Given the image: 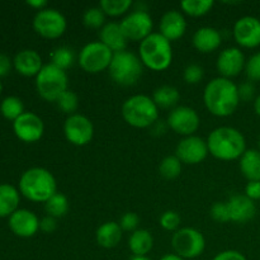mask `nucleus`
<instances>
[{
	"instance_id": "obj_34",
	"label": "nucleus",
	"mask_w": 260,
	"mask_h": 260,
	"mask_svg": "<svg viewBox=\"0 0 260 260\" xmlns=\"http://www.w3.org/2000/svg\"><path fill=\"white\" fill-rule=\"evenodd\" d=\"M134 5L132 0H101L98 7L109 17H119L126 14Z\"/></svg>"
},
{
	"instance_id": "obj_17",
	"label": "nucleus",
	"mask_w": 260,
	"mask_h": 260,
	"mask_svg": "<svg viewBox=\"0 0 260 260\" xmlns=\"http://www.w3.org/2000/svg\"><path fill=\"white\" fill-rule=\"evenodd\" d=\"M246 58L239 47H228L218 53L216 69L221 78L233 80L245 70Z\"/></svg>"
},
{
	"instance_id": "obj_16",
	"label": "nucleus",
	"mask_w": 260,
	"mask_h": 260,
	"mask_svg": "<svg viewBox=\"0 0 260 260\" xmlns=\"http://www.w3.org/2000/svg\"><path fill=\"white\" fill-rule=\"evenodd\" d=\"M233 36L240 47H258L260 46V19L253 15L239 18L234 24Z\"/></svg>"
},
{
	"instance_id": "obj_15",
	"label": "nucleus",
	"mask_w": 260,
	"mask_h": 260,
	"mask_svg": "<svg viewBox=\"0 0 260 260\" xmlns=\"http://www.w3.org/2000/svg\"><path fill=\"white\" fill-rule=\"evenodd\" d=\"M14 135L25 144H35L42 139L45 134V123L42 118L33 112H24L13 122Z\"/></svg>"
},
{
	"instance_id": "obj_39",
	"label": "nucleus",
	"mask_w": 260,
	"mask_h": 260,
	"mask_svg": "<svg viewBox=\"0 0 260 260\" xmlns=\"http://www.w3.org/2000/svg\"><path fill=\"white\" fill-rule=\"evenodd\" d=\"M245 74L248 76L249 81H260V52L254 53L246 60Z\"/></svg>"
},
{
	"instance_id": "obj_52",
	"label": "nucleus",
	"mask_w": 260,
	"mask_h": 260,
	"mask_svg": "<svg viewBox=\"0 0 260 260\" xmlns=\"http://www.w3.org/2000/svg\"><path fill=\"white\" fill-rule=\"evenodd\" d=\"M259 151H260V137H259Z\"/></svg>"
},
{
	"instance_id": "obj_25",
	"label": "nucleus",
	"mask_w": 260,
	"mask_h": 260,
	"mask_svg": "<svg viewBox=\"0 0 260 260\" xmlns=\"http://www.w3.org/2000/svg\"><path fill=\"white\" fill-rule=\"evenodd\" d=\"M20 193L14 185L0 184V218H9L19 207Z\"/></svg>"
},
{
	"instance_id": "obj_32",
	"label": "nucleus",
	"mask_w": 260,
	"mask_h": 260,
	"mask_svg": "<svg viewBox=\"0 0 260 260\" xmlns=\"http://www.w3.org/2000/svg\"><path fill=\"white\" fill-rule=\"evenodd\" d=\"M183 164L175 155L165 156L159 164V173L164 179L173 180L182 174Z\"/></svg>"
},
{
	"instance_id": "obj_1",
	"label": "nucleus",
	"mask_w": 260,
	"mask_h": 260,
	"mask_svg": "<svg viewBox=\"0 0 260 260\" xmlns=\"http://www.w3.org/2000/svg\"><path fill=\"white\" fill-rule=\"evenodd\" d=\"M203 102L211 114L216 117H230L240 104L239 88L233 80L226 78L212 79L203 90Z\"/></svg>"
},
{
	"instance_id": "obj_33",
	"label": "nucleus",
	"mask_w": 260,
	"mask_h": 260,
	"mask_svg": "<svg viewBox=\"0 0 260 260\" xmlns=\"http://www.w3.org/2000/svg\"><path fill=\"white\" fill-rule=\"evenodd\" d=\"M74 62H75V53L68 46L57 47L51 53V63L55 65L56 68L61 69V70L66 71L74 65Z\"/></svg>"
},
{
	"instance_id": "obj_49",
	"label": "nucleus",
	"mask_w": 260,
	"mask_h": 260,
	"mask_svg": "<svg viewBox=\"0 0 260 260\" xmlns=\"http://www.w3.org/2000/svg\"><path fill=\"white\" fill-rule=\"evenodd\" d=\"M254 111H255L256 116L260 117V94L256 95L255 101H254Z\"/></svg>"
},
{
	"instance_id": "obj_29",
	"label": "nucleus",
	"mask_w": 260,
	"mask_h": 260,
	"mask_svg": "<svg viewBox=\"0 0 260 260\" xmlns=\"http://www.w3.org/2000/svg\"><path fill=\"white\" fill-rule=\"evenodd\" d=\"M70 208V203H69L68 197L63 193L57 192L45 203V211L47 216H51L53 218H61L66 216Z\"/></svg>"
},
{
	"instance_id": "obj_10",
	"label": "nucleus",
	"mask_w": 260,
	"mask_h": 260,
	"mask_svg": "<svg viewBox=\"0 0 260 260\" xmlns=\"http://www.w3.org/2000/svg\"><path fill=\"white\" fill-rule=\"evenodd\" d=\"M33 29L46 40H57L68 28V20L60 10L55 8H46L36 13L33 18Z\"/></svg>"
},
{
	"instance_id": "obj_47",
	"label": "nucleus",
	"mask_w": 260,
	"mask_h": 260,
	"mask_svg": "<svg viewBox=\"0 0 260 260\" xmlns=\"http://www.w3.org/2000/svg\"><path fill=\"white\" fill-rule=\"evenodd\" d=\"M27 5L33 8V9H36L37 12H40V10H43L47 8V2L46 0H28Z\"/></svg>"
},
{
	"instance_id": "obj_7",
	"label": "nucleus",
	"mask_w": 260,
	"mask_h": 260,
	"mask_svg": "<svg viewBox=\"0 0 260 260\" xmlns=\"http://www.w3.org/2000/svg\"><path fill=\"white\" fill-rule=\"evenodd\" d=\"M36 89L43 101L56 103L57 99L69 90L68 74L51 62L46 63L36 76Z\"/></svg>"
},
{
	"instance_id": "obj_50",
	"label": "nucleus",
	"mask_w": 260,
	"mask_h": 260,
	"mask_svg": "<svg viewBox=\"0 0 260 260\" xmlns=\"http://www.w3.org/2000/svg\"><path fill=\"white\" fill-rule=\"evenodd\" d=\"M131 260H152L149 256H132Z\"/></svg>"
},
{
	"instance_id": "obj_38",
	"label": "nucleus",
	"mask_w": 260,
	"mask_h": 260,
	"mask_svg": "<svg viewBox=\"0 0 260 260\" xmlns=\"http://www.w3.org/2000/svg\"><path fill=\"white\" fill-rule=\"evenodd\" d=\"M205 76V70L201 65L198 63H189L187 68L183 71V79L187 84L189 85H196V84H200L201 80Z\"/></svg>"
},
{
	"instance_id": "obj_45",
	"label": "nucleus",
	"mask_w": 260,
	"mask_h": 260,
	"mask_svg": "<svg viewBox=\"0 0 260 260\" xmlns=\"http://www.w3.org/2000/svg\"><path fill=\"white\" fill-rule=\"evenodd\" d=\"M244 194L251 201L260 200V182H248Z\"/></svg>"
},
{
	"instance_id": "obj_41",
	"label": "nucleus",
	"mask_w": 260,
	"mask_h": 260,
	"mask_svg": "<svg viewBox=\"0 0 260 260\" xmlns=\"http://www.w3.org/2000/svg\"><path fill=\"white\" fill-rule=\"evenodd\" d=\"M119 226L123 231H128V233H134L137 230L140 223V217L137 213L135 212H126L118 221Z\"/></svg>"
},
{
	"instance_id": "obj_5",
	"label": "nucleus",
	"mask_w": 260,
	"mask_h": 260,
	"mask_svg": "<svg viewBox=\"0 0 260 260\" xmlns=\"http://www.w3.org/2000/svg\"><path fill=\"white\" fill-rule=\"evenodd\" d=\"M139 57L142 65L152 71H164L173 62L172 42L154 32L145 38L139 46Z\"/></svg>"
},
{
	"instance_id": "obj_18",
	"label": "nucleus",
	"mask_w": 260,
	"mask_h": 260,
	"mask_svg": "<svg viewBox=\"0 0 260 260\" xmlns=\"http://www.w3.org/2000/svg\"><path fill=\"white\" fill-rule=\"evenodd\" d=\"M8 226L15 236L28 239L35 236L40 231V218L32 211L18 208L8 218Z\"/></svg>"
},
{
	"instance_id": "obj_8",
	"label": "nucleus",
	"mask_w": 260,
	"mask_h": 260,
	"mask_svg": "<svg viewBox=\"0 0 260 260\" xmlns=\"http://www.w3.org/2000/svg\"><path fill=\"white\" fill-rule=\"evenodd\" d=\"M114 53L101 41L89 42L78 55V63L85 73L99 74L108 70Z\"/></svg>"
},
{
	"instance_id": "obj_31",
	"label": "nucleus",
	"mask_w": 260,
	"mask_h": 260,
	"mask_svg": "<svg viewBox=\"0 0 260 260\" xmlns=\"http://www.w3.org/2000/svg\"><path fill=\"white\" fill-rule=\"evenodd\" d=\"M215 3L212 0H184L180 3V8L184 14L190 17H203L212 10Z\"/></svg>"
},
{
	"instance_id": "obj_48",
	"label": "nucleus",
	"mask_w": 260,
	"mask_h": 260,
	"mask_svg": "<svg viewBox=\"0 0 260 260\" xmlns=\"http://www.w3.org/2000/svg\"><path fill=\"white\" fill-rule=\"evenodd\" d=\"M160 260H185L183 258H180L179 255H177V254H165L164 256H161V259Z\"/></svg>"
},
{
	"instance_id": "obj_51",
	"label": "nucleus",
	"mask_w": 260,
	"mask_h": 260,
	"mask_svg": "<svg viewBox=\"0 0 260 260\" xmlns=\"http://www.w3.org/2000/svg\"><path fill=\"white\" fill-rule=\"evenodd\" d=\"M2 91H3V83L0 81V94H2Z\"/></svg>"
},
{
	"instance_id": "obj_11",
	"label": "nucleus",
	"mask_w": 260,
	"mask_h": 260,
	"mask_svg": "<svg viewBox=\"0 0 260 260\" xmlns=\"http://www.w3.org/2000/svg\"><path fill=\"white\" fill-rule=\"evenodd\" d=\"M119 24L127 40L134 42H142L145 38L154 33V20L145 9H135L134 12L128 13Z\"/></svg>"
},
{
	"instance_id": "obj_14",
	"label": "nucleus",
	"mask_w": 260,
	"mask_h": 260,
	"mask_svg": "<svg viewBox=\"0 0 260 260\" xmlns=\"http://www.w3.org/2000/svg\"><path fill=\"white\" fill-rule=\"evenodd\" d=\"M207 141L200 136L183 137L177 145L175 156L182 161V164L197 165L201 164L208 156Z\"/></svg>"
},
{
	"instance_id": "obj_27",
	"label": "nucleus",
	"mask_w": 260,
	"mask_h": 260,
	"mask_svg": "<svg viewBox=\"0 0 260 260\" xmlns=\"http://www.w3.org/2000/svg\"><path fill=\"white\" fill-rule=\"evenodd\" d=\"M128 248L134 256H147L154 248V238L146 229H137L129 235Z\"/></svg>"
},
{
	"instance_id": "obj_42",
	"label": "nucleus",
	"mask_w": 260,
	"mask_h": 260,
	"mask_svg": "<svg viewBox=\"0 0 260 260\" xmlns=\"http://www.w3.org/2000/svg\"><path fill=\"white\" fill-rule=\"evenodd\" d=\"M239 88V96H240V102H251L255 101V86L251 81H245V83L238 85Z\"/></svg>"
},
{
	"instance_id": "obj_35",
	"label": "nucleus",
	"mask_w": 260,
	"mask_h": 260,
	"mask_svg": "<svg viewBox=\"0 0 260 260\" xmlns=\"http://www.w3.org/2000/svg\"><path fill=\"white\" fill-rule=\"evenodd\" d=\"M106 17L99 7H91L85 10L83 15V23L89 29H102L106 24Z\"/></svg>"
},
{
	"instance_id": "obj_3",
	"label": "nucleus",
	"mask_w": 260,
	"mask_h": 260,
	"mask_svg": "<svg viewBox=\"0 0 260 260\" xmlns=\"http://www.w3.org/2000/svg\"><path fill=\"white\" fill-rule=\"evenodd\" d=\"M18 190L30 202L46 203L57 193V182L50 170L45 168H30L19 178Z\"/></svg>"
},
{
	"instance_id": "obj_4",
	"label": "nucleus",
	"mask_w": 260,
	"mask_h": 260,
	"mask_svg": "<svg viewBox=\"0 0 260 260\" xmlns=\"http://www.w3.org/2000/svg\"><path fill=\"white\" fill-rule=\"evenodd\" d=\"M124 122L135 128H151L159 119V108L151 96L136 94L123 102L121 108Z\"/></svg>"
},
{
	"instance_id": "obj_21",
	"label": "nucleus",
	"mask_w": 260,
	"mask_h": 260,
	"mask_svg": "<svg viewBox=\"0 0 260 260\" xmlns=\"http://www.w3.org/2000/svg\"><path fill=\"white\" fill-rule=\"evenodd\" d=\"M13 66L19 75L25 76V78H32V76L36 78L45 65L37 51L27 48V50L19 51L14 56Z\"/></svg>"
},
{
	"instance_id": "obj_20",
	"label": "nucleus",
	"mask_w": 260,
	"mask_h": 260,
	"mask_svg": "<svg viewBox=\"0 0 260 260\" xmlns=\"http://www.w3.org/2000/svg\"><path fill=\"white\" fill-rule=\"evenodd\" d=\"M230 221L235 223H246L253 220L256 215V206L254 201L245 194L231 196L228 201Z\"/></svg>"
},
{
	"instance_id": "obj_37",
	"label": "nucleus",
	"mask_w": 260,
	"mask_h": 260,
	"mask_svg": "<svg viewBox=\"0 0 260 260\" xmlns=\"http://www.w3.org/2000/svg\"><path fill=\"white\" fill-rule=\"evenodd\" d=\"M180 222H182V218L180 215L175 211H165L164 213H161L159 218V223L165 231H173L175 233L177 230H179Z\"/></svg>"
},
{
	"instance_id": "obj_6",
	"label": "nucleus",
	"mask_w": 260,
	"mask_h": 260,
	"mask_svg": "<svg viewBox=\"0 0 260 260\" xmlns=\"http://www.w3.org/2000/svg\"><path fill=\"white\" fill-rule=\"evenodd\" d=\"M108 73L117 85L132 86L141 79L144 65L139 55L124 50L114 53Z\"/></svg>"
},
{
	"instance_id": "obj_46",
	"label": "nucleus",
	"mask_w": 260,
	"mask_h": 260,
	"mask_svg": "<svg viewBox=\"0 0 260 260\" xmlns=\"http://www.w3.org/2000/svg\"><path fill=\"white\" fill-rule=\"evenodd\" d=\"M13 61L8 57L4 53H0V78L5 76L9 74V71L12 70Z\"/></svg>"
},
{
	"instance_id": "obj_12",
	"label": "nucleus",
	"mask_w": 260,
	"mask_h": 260,
	"mask_svg": "<svg viewBox=\"0 0 260 260\" xmlns=\"http://www.w3.org/2000/svg\"><path fill=\"white\" fill-rule=\"evenodd\" d=\"M167 124L172 131L183 137L193 136L201 126L200 114L188 106H177L168 114Z\"/></svg>"
},
{
	"instance_id": "obj_40",
	"label": "nucleus",
	"mask_w": 260,
	"mask_h": 260,
	"mask_svg": "<svg viewBox=\"0 0 260 260\" xmlns=\"http://www.w3.org/2000/svg\"><path fill=\"white\" fill-rule=\"evenodd\" d=\"M210 215L216 222L226 223L230 222V213H229V207L226 202H216L213 203L210 210Z\"/></svg>"
},
{
	"instance_id": "obj_30",
	"label": "nucleus",
	"mask_w": 260,
	"mask_h": 260,
	"mask_svg": "<svg viewBox=\"0 0 260 260\" xmlns=\"http://www.w3.org/2000/svg\"><path fill=\"white\" fill-rule=\"evenodd\" d=\"M24 112V104H23L22 99L18 98V96H7L0 103V113H2L4 118L9 119V121L14 122Z\"/></svg>"
},
{
	"instance_id": "obj_13",
	"label": "nucleus",
	"mask_w": 260,
	"mask_h": 260,
	"mask_svg": "<svg viewBox=\"0 0 260 260\" xmlns=\"http://www.w3.org/2000/svg\"><path fill=\"white\" fill-rule=\"evenodd\" d=\"M63 135L68 142L74 146H85L94 137V124L84 114L69 116L63 123Z\"/></svg>"
},
{
	"instance_id": "obj_28",
	"label": "nucleus",
	"mask_w": 260,
	"mask_h": 260,
	"mask_svg": "<svg viewBox=\"0 0 260 260\" xmlns=\"http://www.w3.org/2000/svg\"><path fill=\"white\" fill-rule=\"evenodd\" d=\"M151 98L159 109H173L180 101V93L175 86L161 85L155 89Z\"/></svg>"
},
{
	"instance_id": "obj_36",
	"label": "nucleus",
	"mask_w": 260,
	"mask_h": 260,
	"mask_svg": "<svg viewBox=\"0 0 260 260\" xmlns=\"http://www.w3.org/2000/svg\"><path fill=\"white\" fill-rule=\"evenodd\" d=\"M56 104H57L58 109L61 112L69 114V116H73V114L76 113L79 108V96L75 91L69 89L57 99Z\"/></svg>"
},
{
	"instance_id": "obj_24",
	"label": "nucleus",
	"mask_w": 260,
	"mask_h": 260,
	"mask_svg": "<svg viewBox=\"0 0 260 260\" xmlns=\"http://www.w3.org/2000/svg\"><path fill=\"white\" fill-rule=\"evenodd\" d=\"M123 230L121 229L118 222L114 221H107L102 223L95 233V240L99 246L104 249H113L121 243Z\"/></svg>"
},
{
	"instance_id": "obj_9",
	"label": "nucleus",
	"mask_w": 260,
	"mask_h": 260,
	"mask_svg": "<svg viewBox=\"0 0 260 260\" xmlns=\"http://www.w3.org/2000/svg\"><path fill=\"white\" fill-rule=\"evenodd\" d=\"M173 250L183 259H194L203 254L206 239L200 230L194 228H182L173 234Z\"/></svg>"
},
{
	"instance_id": "obj_22",
	"label": "nucleus",
	"mask_w": 260,
	"mask_h": 260,
	"mask_svg": "<svg viewBox=\"0 0 260 260\" xmlns=\"http://www.w3.org/2000/svg\"><path fill=\"white\" fill-rule=\"evenodd\" d=\"M192 43L201 53H211L220 48L222 43V35L213 27H201L194 32Z\"/></svg>"
},
{
	"instance_id": "obj_43",
	"label": "nucleus",
	"mask_w": 260,
	"mask_h": 260,
	"mask_svg": "<svg viewBox=\"0 0 260 260\" xmlns=\"http://www.w3.org/2000/svg\"><path fill=\"white\" fill-rule=\"evenodd\" d=\"M40 230L45 234H52L57 230V220L51 216H45L40 220Z\"/></svg>"
},
{
	"instance_id": "obj_23",
	"label": "nucleus",
	"mask_w": 260,
	"mask_h": 260,
	"mask_svg": "<svg viewBox=\"0 0 260 260\" xmlns=\"http://www.w3.org/2000/svg\"><path fill=\"white\" fill-rule=\"evenodd\" d=\"M99 41L109 48L113 53L124 51L128 40L122 30L121 24L117 22H109L99 29Z\"/></svg>"
},
{
	"instance_id": "obj_26",
	"label": "nucleus",
	"mask_w": 260,
	"mask_h": 260,
	"mask_svg": "<svg viewBox=\"0 0 260 260\" xmlns=\"http://www.w3.org/2000/svg\"><path fill=\"white\" fill-rule=\"evenodd\" d=\"M239 168L241 174L248 182H260V151L256 149H248L239 159Z\"/></svg>"
},
{
	"instance_id": "obj_19",
	"label": "nucleus",
	"mask_w": 260,
	"mask_h": 260,
	"mask_svg": "<svg viewBox=\"0 0 260 260\" xmlns=\"http://www.w3.org/2000/svg\"><path fill=\"white\" fill-rule=\"evenodd\" d=\"M187 32V20L179 10H169L164 13L159 23V33L169 42L178 41Z\"/></svg>"
},
{
	"instance_id": "obj_2",
	"label": "nucleus",
	"mask_w": 260,
	"mask_h": 260,
	"mask_svg": "<svg viewBox=\"0 0 260 260\" xmlns=\"http://www.w3.org/2000/svg\"><path fill=\"white\" fill-rule=\"evenodd\" d=\"M206 141L210 154L221 161L239 160L248 150L245 137L235 127H217L208 135Z\"/></svg>"
},
{
	"instance_id": "obj_44",
	"label": "nucleus",
	"mask_w": 260,
	"mask_h": 260,
	"mask_svg": "<svg viewBox=\"0 0 260 260\" xmlns=\"http://www.w3.org/2000/svg\"><path fill=\"white\" fill-rule=\"evenodd\" d=\"M212 260H248L243 253L238 250H223L216 254Z\"/></svg>"
}]
</instances>
